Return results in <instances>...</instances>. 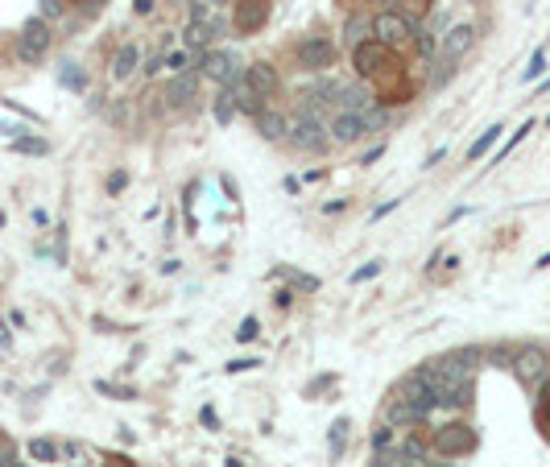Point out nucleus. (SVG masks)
<instances>
[{
    "label": "nucleus",
    "mask_w": 550,
    "mask_h": 467,
    "mask_svg": "<svg viewBox=\"0 0 550 467\" xmlns=\"http://www.w3.org/2000/svg\"><path fill=\"white\" fill-rule=\"evenodd\" d=\"M149 9H154V0H137V12H141V17H145Z\"/></svg>",
    "instance_id": "45"
},
{
    "label": "nucleus",
    "mask_w": 550,
    "mask_h": 467,
    "mask_svg": "<svg viewBox=\"0 0 550 467\" xmlns=\"http://www.w3.org/2000/svg\"><path fill=\"white\" fill-rule=\"evenodd\" d=\"M211 116H216L219 124H227V120L236 116V104H232V91H227V87H219L216 104H211Z\"/></svg>",
    "instance_id": "23"
},
{
    "label": "nucleus",
    "mask_w": 550,
    "mask_h": 467,
    "mask_svg": "<svg viewBox=\"0 0 550 467\" xmlns=\"http://www.w3.org/2000/svg\"><path fill=\"white\" fill-rule=\"evenodd\" d=\"M394 467H426V463H422V459H414V455H410V459H402V463H394Z\"/></svg>",
    "instance_id": "43"
},
{
    "label": "nucleus",
    "mask_w": 550,
    "mask_h": 467,
    "mask_svg": "<svg viewBox=\"0 0 550 467\" xmlns=\"http://www.w3.org/2000/svg\"><path fill=\"white\" fill-rule=\"evenodd\" d=\"M360 116H364V137H369V132H385V124H389V108H385V104H372V108L360 112Z\"/></svg>",
    "instance_id": "21"
},
{
    "label": "nucleus",
    "mask_w": 550,
    "mask_h": 467,
    "mask_svg": "<svg viewBox=\"0 0 550 467\" xmlns=\"http://www.w3.org/2000/svg\"><path fill=\"white\" fill-rule=\"evenodd\" d=\"M397 447V426H389V422H381L377 431H372V451L381 455V451H394Z\"/></svg>",
    "instance_id": "22"
},
{
    "label": "nucleus",
    "mask_w": 550,
    "mask_h": 467,
    "mask_svg": "<svg viewBox=\"0 0 550 467\" xmlns=\"http://www.w3.org/2000/svg\"><path fill=\"white\" fill-rule=\"evenodd\" d=\"M277 277H286V281H294V289H302V294H311V289H319V277L311 273H299V269H277Z\"/></svg>",
    "instance_id": "24"
},
{
    "label": "nucleus",
    "mask_w": 550,
    "mask_h": 467,
    "mask_svg": "<svg viewBox=\"0 0 550 467\" xmlns=\"http://www.w3.org/2000/svg\"><path fill=\"white\" fill-rule=\"evenodd\" d=\"M442 154H447V149H434V154L426 157V170H434V166H439V162H442Z\"/></svg>",
    "instance_id": "42"
},
{
    "label": "nucleus",
    "mask_w": 550,
    "mask_h": 467,
    "mask_svg": "<svg viewBox=\"0 0 550 467\" xmlns=\"http://www.w3.org/2000/svg\"><path fill=\"white\" fill-rule=\"evenodd\" d=\"M534 269H550V252H542L538 261H534Z\"/></svg>",
    "instance_id": "44"
},
{
    "label": "nucleus",
    "mask_w": 550,
    "mask_h": 467,
    "mask_svg": "<svg viewBox=\"0 0 550 467\" xmlns=\"http://www.w3.org/2000/svg\"><path fill=\"white\" fill-rule=\"evenodd\" d=\"M381 269H385V261H369V265H360V269L347 277V281H352V286H360V281H372V277L381 273Z\"/></svg>",
    "instance_id": "27"
},
{
    "label": "nucleus",
    "mask_w": 550,
    "mask_h": 467,
    "mask_svg": "<svg viewBox=\"0 0 550 467\" xmlns=\"http://www.w3.org/2000/svg\"><path fill=\"white\" fill-rule=\"evenodd\" d=\"M476 37H480V29L476 25H451L447 34H442V42H439V59L442 62H459L467 54V50L476 46Z\"/></svg>",
    "instance_id": "10"
},
{
    "label": "nucleus",
    "mask_w": 550,
    "mask_h": 467,
    "mask_svg": "<svg viewBox=\"0 0 550 467\" xmlns=\"http://www.w3.org/2000/svg\"><path fill=\"white\" fill-rule=\"evenodd\" d=\"M195 91H199V79H195V71H187V75H174L162 96H166L170 108H191V104H195Z\"/></svg>",
    "instance_id": "14"
},
{
    "label": "nucleus",
    "mask_w": 550,
    "mask_h": 467,
    "mask_svg": "<svg viewBox=\"0 0 550 467\" xmlns=\"http://www.w3.org/2000/svg\"><path fill=\"white\" fill-rule=\"evenodd\" d=\"M538 426H542V434L550 439V393L542 397V406H538Z\"/></svg>",
    "instance_id": "31"
},
{
    "label": "nucleus",
    "mask_w": 550,
    "mask_h": 467,
    "mask_svg": "<svg viewBox=\"0 0 550 467\" xmlns=\"http://www.w3.org/2000/svg\"><path fill=\"white\" fill-rule=\"evenodd\" d=\"M344 207H347V199H331V203L323 207V216H335V211H344Z\"/></svg>",
    "instance_id": "41"
},
{
    "label": "nucleus",
    "mask_w": 550,
    "mask_h": 467,
    "mask_svg": "<svg viewBox=\"0 0 550 467\" xmlns=\"http://www.w3.org/2000/svg\"><path fill=\"white\" fill-rule=\"evenodd\" d=\"M344 431H347V418H339L331 426V451H335V455H339V447H344Z\"/></svg>",
    "instance_id": "30"
},
{
    "label": "nucleus",
    "mask_w": 550,
    "mask_h": 467,
    "mask_svg": "<svg viewBox=\"0 0 550 467\" xmlns=\"http://www.w3.org/2000/svg\"><path fill=\"white\" fill-rule=\"evenodd\" d=\"M501 132H505V124H492V129L480 132L476 141H472V149H467V162H480L484 154H492V149L501 145Z\"/></svg>",
    "instance_id": "19"
},
{
    "label": "nucleus",
    "mask_w": 550,
    "mask_h": 467,
    "mask_svg": "<svg viewBox=\"0 0 550 467\" xmlns=\"http://www.w3.org/2000/svg\"><path fill=\"white\" fill-rule=\"evenodd\" d=\"M509 368H514L517 384H526L530 393H534V389H542V384L550 381V352L538 348V344H526V348L514 356Z\"/></svg>",
    "instance_id": "3"
},
{
    "label": "nucleus",
    "mask_w": 550,
    "mask_h": 467,
    "mask_svg": "<svg viewBox=\"0 0 550 467\" xmlns=\"http://www.w3.org/2000/svg\"><path fill=\"white\" fill-rule=\"evenodd\" d=\"M17 149H25V154H46V141H34V137H25V141H17Z\"/></svg>",
    "instance_id": "32"
},
{
    "label": "nucleus",
    "mask_w": 550,
    "mask_h": 467,
    "mask_svg": "<svg viewBox=\"0 0 550 467\" xmlns=\"http://www.w3.org/2000/svg\"><path fill=\"white\" fill-rule=\"evenodd\" d=\"M389 211H397V199H389V203H385V207H377V211H372V219H385V216H389Z\"/></svg>",
    "instance_id": "39"
},
{
    "label": "nucleus",
    "mask_w": 550,
    "mask_h": 467,
    "mask_svg": "<svg viewBox=\"0 0 550 467\" xmlns=\"http://www.w3.org/2000/svg\"><path fill=\"white\" fill-rule=\"evenodd\" d=\"M252 124H257V132H261L265 141H286V129H290V120L282 116V112H274L269 104H265L257 116H252Z\"/></svg>",
    "instance_id": "16"
},
{
    "label": "nucleus",
    "mask_w": 550,
    "mask_h": 467,
    "mask_svg": "<svg viewBox=\"0 0 550 467\" xmlns=\"http://www.w3.org/2000/svg\"><path fill=\"white\" fill-rule=\"evenodd\" d=\"M546 124H550V116H546Z\"/></svg>",
    "instance_id": "50"
},
{
    "label": "nucleus",
    "mask_w": 550,
    "mask_h": 467,
    "mask_svg": "<svg viewBox=\"0 0 550 467\" xmlns=\"http://www.w3.org/2000/svg\"><path fill=\"white\" fill-rule=\"evenodd\" d=\"M257 336H261V323H257V319H252V314H249V319L240 323L236 339H240V344H252V339H257Z\"/></svg>",
    "instance_id": "29"
},
{
    "label": "nucleus",
    "mask_w": 550,
    "mask_h": 467,
    "mask_svg": "<svg viewBox=\"0 0 550 467\" xmlns=\"http://www.w3.org/2000/svg\"><path fill=\"white\" fill-rule=\"evenodd\" d=\"M364 42H372V17H364V12H352L344 21V46L356 50L364 46Z\"/></svg>",
    "instance_id": "17"
},
{
    "label": "nucleus",
    "mask_w": 550,
    "mask_h": 467,
    "mask_svg": "<svg viewBox=\"0 0 550 467\" xmlns=\"http://www.w3.org/2000/svg\"><path fill=\"white\" fill-rule=\"evenodd\" d=\"M530 132H534V120H526V124H522V129H517L514 137H509V141H505L501 149H497V162H501V157H509V154H514V149H517V145H522V141H526Z\"/></svg>",
    "instance_id": "25"
},
{
    "label": "nucleus",
    "mask_w": 550,
    "mask_h": 467,
    "mask_svg": "<svg viewBox=\"0 0 550 467\" xmlns=\"http://www.w3.org/2000/svg\"><path fill=\"white\" fill-rule=\"evenodd\" d=\"M137 62H141V50L132 46V42H124V46L116 50V59H112V79H129V75L137 71Z\"/></svg>",
    "instance_id": "18"
},
{
    "label": "nucleus",
    "mask_w": 550,
    "mask_h": 467,
    "mask_svg": "<svg viewBox=\"0 0 550 467\" xmlns=\"http://www.w3.org/2000/svg\"><path fill=\"white\" fill-rule=\"evenodd\" d=\"M538 91H550V79H542V87H538Z\"/></svg>",
    "instance_id": "47"
},
{
    "label": "nucleus",
    "mask_w": 550,
    "mask_h": 467,
    "mask_svg": "<svg viewBox=\"0 0 550 467\" xmlns=\"http://www.w3.org/2000/svg\"><path fill=\"white\" fill-rule=\"evenodd\" d=\"M257 364H261L257 356H252V360H232V364H227V372H249V368H257Z\"/></svg>",
    "instance_id": "33"
},
{
    "label": "nucleus",
    "mask_w": 550,
    "mask_h": 467,
    "mask_svg": "<svg viewBox=\"0 0 550 467\" xmlns=\"http://www.w3.org/2000/svg\"><path fill=\"white\" fill-rule=\"evenodd\" d=\"M352 67H356V75L364 79V83L381 79V75L402 71V67H397V54L389 46H381V42H364V46L352 50Z\"/></svg>",
    "instance_id": "2"
},
{
    "label": "nucleus",
    "mask_w": 550,
    "mask_h": 467,
    "mask_svg": "<svg viewBox=\"0 0 550 467\" xmlns=\"http://www.w3.org/2000/svg\"><path fill=\"white\" fill-rule=\"evenodd\" d=\"M327 132H331L335 145H356L360 137H364V116H360V112H335Z\"/></svg>",
    "instance_id": "13"
},
{
    "label": "nucleus",
    "mask_w": 550,
    "mask_h": 467,
    "mask_svg": "<svg viewBox=\"0 0 550 467\" xmlns=\"http://www.w3.org/2000/svg\"><path fill=\"white\" fill-rule=\"evenodd\" d=\"M50 42H54V29H50L46 17H29L17 34V59L21 62H42L46 59Z\"/></svg>",
    "instance_id": "5"
},
{
    "label": "nucleus",
    "mask_w": 550,
    "mask_h": 467,
    "mask_svg": "<svg viewBox=\"0 0 550 467\" xmlns=\"http://www.w3.org/2000/svg\"><path fill=\"white\" fill-rule=\"evenodd\" d=\"M62 12V0H42V17H59Z\"/></svg>",
    "instance_id": "35"
},
{
    "label": "nucleus",
    "mask_w": 550,
    "mask_h": 467,
    "mask_svg": "<svg viewBox=\"0 0 550 467\" xmlns=\"http://www.w3.org/2000/svg\"><path fill=\"white\" fill-rule=\"evenodd\" d=\"M244 83L261 99H274L282 91V75H277L274 62H244Z\"/></svg>",
    "instance_id": "12"
},
{
    "label": "nucleus",
    "mask_w": 550,
    "mask_h": 467,
    "mask_svg": "<svg viewBox=\"0 0 550 467\" xmlns=\"http://www.w3.org/2000/svg\"><path fill=\"white\" fill-rule=\"evenodd\" d=\"M203 71L216 79L219 87H232L244 75V59H240L236 50H207L203 54Z\"/></svg>",
    "instance_id": "8"
},
{
    "label": "nucleus",
    "mask_w": 550,
    "mask_h": 467,
    "mask_svg": "<svg viewBox=\"0 0 550 467\" xmlns=\"http://www.w3.org/2000/svg\"><path fill=\"white\" fill-rule=\"evenodd\" d=\"M29 455H34V459H46V463H50V459H59V447L50 443V439H34V443H29Z\"/></svg>",
    "instance_id": "26"
},
{
    "label": "nucleus",
    "mask_w": 550,
    "mask_h": 467,
    "mask_svg": "<svg viewBox=\"0 0 550 467\" xmlns=\"http://www.w3.org/2000/svg\"><path fill=\"white\" fill-rule=\"evenodd\" d=\"M418 4H431V0H418Z\"/></svg>",
    "instance_id": "49"
},
{
    "label": "nucleus",
    "mask_w": 550,
    "mask_h": 467,
    "mask_svg": "<svg viewBox=\"0 0 550 467\" xmlns=\"http://www.w3.org/2000/svg\"><path fill=\"white\" fill-rule=\"evenodd\" d=\"M372 104H377V91H372L364 79H356V83H335V96H331L335 112H369Z\"/></svg>",
    "instance_id": "9"
},
{
    "label": "nucleus",
    "mask_w": 550,
    "mask_h": 467,
    "mask_svg": "<svg viewBox=\"0 0 550 467\" xmlns=\"http://www.w3.org/2000/svg\"><path fill=\"white\" fill-rule=\"evenodd\" d=\"M294 62H299L302 71H327V67H335V46L327 34H307L294 46Z\"/></svg>",
    "instance_id": "7"
},
{
    "label": "nucleus",
    "mask_w": 550,
    "mask_h": 467,
    "mask_svg": "<svg viewBox=\"0 0 550 467\" xmlns=\"http://www.w3.org/2000/svg\"><path fill=\"white\" fill-rule=\"evenodd\" d=\"M290 302H294V294H290V289H277V294H274V306H282V311H290Z\"/></svg>",
    "instance_id": "37"
},
{
    "label": "nucleus",
    "mask_w": 550,
    "mask_h": 467,
    "mask_svg": "<svg viewBox=\"0 0 550 467\" xmlns=\"http://www.w3.org/2000/svg\"><path fill=\"white\" fill-rule=\"evenodd\" d=\"M381 422H389V426H397V431H402V426H414V422H422L418 414H414V406H410L406 397L397 393H389L385 397V409H381Z\"/></svg>",
    "instance_id": "15"
},
{
    "label": "nucleus",
    "mask_w": 550,
    "mask_h": 467,
    "mask_svg": "<svg viewBox=\"0 0 550 467\" xmlns=\"http://www.w3.org/2000/svg\"><path fill=\"white\" fill-rule=\"evenodd\" d=\"M377 157H385V145H377V149H369V154L360 157V166H372V162H377Z\"/></svg>",
    "instance_id": "38"
},
{
    "label": "nucleus",
    "mask_w": 550,
    "mask_h": 467,
    "mask_svg": "<svg viewBox=\"0 0 550 467\" xmlns=\"http://www.w3.org/2000/svg\"><path fill=\"white\" fill-rule=\"evenodd\" d=\"M207 4H211V9H224V4H232V0H207Z\"/></svg>",
    "instance_id": "46"
},
{
    "label": "nucleus",
    "mask_w": 550,
    "mask_h": 467,
    "mask_svg": "<svg viewBox=\"0 0 550 467\" xmlns=\"http://www.w3.org/2000/svg\"><path fill=\"white\" fill-rule=\"evenodd\" d=\"M71 4H87V0H71Z\"/></svg>",
    "instance_id": "48"
},
{
    "label": "nucleus",
    "mask_w": 550,
    "mask_h": 467,
    "mask_svg": "<svg viewBox=\"0 0 550 467\" xmlns=\"http://www.w3.org/2000/svg\"><path fill=\"white\" fill-rule=\"evenodd\" d=\"M162 67H166V59H157V54H149V59H145V75H157Z\"/></svg>",
    "instance_id": "36"
},
{
    "label": "nucleus",
    "mask_w": 550,
    "mask_h": 467,
    "mask_svg": "<svg viewBox=\"0 0 550 467\" xmlns=\"http://www.w3.org/2000/svg\"><path fill=\"white\" fill-rule=\"evenodd\" d=\"M434 451H439V455H451V459H459V455H472V451H476V431H472V426H467V422H447V426H439V431H434Z\"/></svg>",
    "instance_id": "6"
},
{
    "label": "nucleus",
    "mask_w": 550,
    "mask_h": 467,
    "mask_svg": "<svg viewBox=\"0 0 550 467\" xmlns=\"http://www.w3.org/2000/svg\"><path fill=\"white\" fill-rule=\"evenodd\" d=\"M286 141H290V149H299V154H323L327 145H331V137H327L323 120L299 108L294 120H290V129H286Z\"/></svg>",
    "instance_id": "1"
},
{
    "label": "nucleus",
    "mask_w": 550,
    "mask_h": 467,
    "mask_svg": "<svg viewBox=\"0 0 550 467\" xmlns=\"http://www.w3.org/2000/svg\"><path fill=\"white\" fill-rule=\"evenodd\" d=\"M232 29L236 34H257L269 21V0H232Z\"/></svg>",
    "instance_id": "11"
},
{
    "label": "nucleus",
    "mask_w": 550,
    "mask_h": 467,
    "mask_svg": "<svg viewBox=\"0 0 550 467\" xmlns=\"http://www.w3.org/2000/svg\"><path fill=\"white\" fill-rule=\"evenodd\" d=\"M542 75H546V50H534V59H530V67H526V79L534 83Z\"/></svg>",
    "instance_id": "28"
},
{
    "label": "nucleus",
    "mask_w": 550,
    "mask_h": 467,
    "mask_svg": "<svg viewBox=\"0 0 550 467\" xmlns=\"http://www.w3.org/2000/svg\"><path fill=\"white\" fill-rule=\"evenodd\" d=\"M0 467H21V463H17V459H12V451H9V447H0Z\"/></svg>",
    "instance_id": "40"
},
{
    "label": "nucleus",
    "mask_w": 550,
    "mask_h": 467,
    "mask_svg": "<svg viewBox=\"0 0 550 467\" xmlns=\"http://www.w3.org/2000/svg\"><path fill=\"white\" fill-rule=\"evenodd\" d=\"M182 37H187V50H207V46H211V37H216V34H211V25L191 21V25H187V34H182Z\"/></svg>",
    "instance_id": "20"
},
{
    "label": "nucleus",
    "mask_w": 550,
    "mask_h": 467,
    "mask_svg": "<svg viewBox=\"0 0 550 467\" xmlns=\"http://www.w3.org/2000/svg\"><path fill=\"white\" fill-rule=\"evenodd\" d=\"M372 42H381V46H389L397 54V50H406L410 42H414V25L397 9H385L372 17Z\"/></svg>",
    "instance_id": "4"
},
{
    "label": "nucleus",
    "mask_w": 550,
    "mask_h": 467,
    "mask_svg": "<svg viewBox=\"0 0 550 467\" xmlns=\"http://www.w3.org/2000/svg\"><path fill=\"white\" fill-rule=\"evenodd\" d=\"M124 186H129V174H124V170H120V174H112L108 178V191L116 194V191H124Z\"/></svg>",
    "instance_id": "34"
}]
</instances>
